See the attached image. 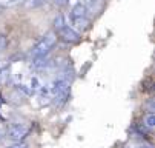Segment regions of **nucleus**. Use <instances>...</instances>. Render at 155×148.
Instances as JSON below:
<instances>
[{"mask_svg": "<svg viewBox=\"0 0 155 148\" xmlns=\"http://www.w3.org/2000/svg\"><path fill=\"white\" fill-rule=\"evenodd\" d=\"M8 148H28V145L25 143V142H15L14 145H11V146H8Z\"/></svg>", "mask_w": 155, "mask_h": 148, "instance_id": "nucleus-17", "label": "nucleus"}, {"mask_svg": "<svg viewBox=\"0 0 155 148\" xmlns=\"http://www.w3.org/2000/svg\"><path fill=\"white\" fill-rule=\"evenodd\" d=\"M57 33L51 31L48 34H45L38 42H37V45L31 50V56L32 57H40V56H48L49 51L54 48V45L57 43Z\"/></svg>", "mask_w": 155, "mask_h": 148, "instance_id": "nucleus-1", "label": "nucleus"}, {"mask_svg": "<svg viewBox=\"0 0 155 148\" xmlns=\"http://www.w3.org/2000/svg\"><path fill=\"white\" fill-rule=\"evenodd\" d=\"M46 2H48V0H25L23 5H25L26 9H35V8L43 6Z\"/></svg>", "mask_w": 155, "mask_h": 148, "instance_id": "nucleus-8", "label": "nucleus"}, {"mask_svg": "<svg viewBox=\"0 0 155 148\" xmlns=\"http://www.w3.org/2000/svg\"><path fill=\"white\" fill-rule=\"evenodd\" d=\"M5 137H6V130L3 128V126H0V142H2Z\"/></svg>", "mask_w": 155, "mask_h": 148, "instance_id": "nucleus-18", "label": "nucleus"}, {"mask_svg": "<svg viewBox=\"0 0 155 148\" xmlns=\"http://www.w3.org/2000/svg\"><path fill=\"white\" fill-rule=\"evenodd\" d=\"M17 90L21 93V94H23L25 97H28V96H31L34 91L29 88V87H26V85H17Z\"/></svg>", "mask_w": 155, "mask_h": 148, "instance_id": "nucleus-13", "label": "nucleus"}, {"mask_svg": "<svg viewBox=\"0 0 155 148\" xmlns=\"http://www.w3.org/2000/svg\"><path fill=\"white\" fill-rule=\"evenodd\" d=\"M6 46H8V37L5 34H0V54L5 51Z\"/></svg>", "mask_w": 155, "mask_h": 148, "instance_id": "nucleus-14", "label": "nucleus"}, {"mask_svg": "<svg viewBox=\"0 0 155 148\" xmlns=\"http://www.w3.org/2000/svg\"><path fill=\"white\" fill-rule=\"evenodd\" d=\"M52 2V5L54 6H57V8H63V6H66L69 3V0H51Z\"/></svg>", "mask_w": 155, "mask_h": 148, "instance_id": "nucleus-15", "label": "nucleus"}, {"mask_svg": "<svg viewBox=\"0 0 155 148\" xmlns=\"http://www.w3.org/2000/svg\"><path fill=\"white\" fill-rule=\"evenodd\" d=\"M2 11H3V8H2V6H0V12H2Z\"/></svg>", "mask_w": 155, "mask_h": 148, "instance_id": "nucleus-19", "label": "nucleus"}, {"mask_svg": "<svg viewBox=\"0 0 155 148\" xmlns=\"http://www.w3.org/2000/svg\"><path fill=\"white\" fill-rule=\"evenodd\" d=\"M126 148H153V146L149 143H144V142H130L126 145Z\"/></svg>", "mask_w": 155, "mask_h": 148, "instance_id": "nucleus-11", "label": "nucleus"}, {"mask_svg": "<svg viewBox=\"0 0 155 148\" xmlns=\"http://www.w3.org/2000/svg\"><path fill=\"white\" fill-rule=\"evenodd\" d=\"M23 2H25V0H0V6H2V8H12V6L20 5Z\"/></svg>", "mask_w": 155, "mask_h": 148, "instance_id": "nucleus-10", "label": "nucleus"}, {"mask_svg": "<svg viewBox=\"0 0 155 148\" xmlns=\"http://www.w3.org/2000/svg\"><path fill=\"white\" fill-rule=\"evenodd\" d=\"M143 126L146 130H149V131H152L153 128H155V116H153V113H147L146 116H144V119H143Z\"/></svg>", "mask_w": 155, "mask_h": 148, "instance_id": "nucleus-7", "label": "nucleus"}, {"mask_svg": "<svg viewBox=\"0 0 155 148\" xmlns=\"http://www.w3.org/2000/svg\"><path fill=\"white\" fill-rule=\"evenodd\" d=\"M72 25H74V29L78 34H83V33H86L87 29L91 28V20L87 19V15H84V17H74L72 19Z\"/></svg>", "mask_w": 155, "mask_h": 148, "instance_id": "nucleus-4", "label": "nucleus"}, {"mask_svg": "<svg viewBox=\"0 0 155 148\" xmlns=\"http://www.w3.org/2000/svg\"><path fill=\"white\" fill-rule=\"evenodd\" d=\"M29 88H31L32 91H38V90L41 88V83H40V80H38L37 77H32V79H31V82H29Z\"/></svg>", "mask_w": 155, "mask_h": 148, "instance_id": "nucleus-12", "label": "nucleus"}, {"mask_svg": "<svg viewBox=\"0 0 155 148\" xmlns=\"http://www.w3.org/2000/svg\"><path fill=\"white\" fill-rule=\"evenodd\" d=\"M84 15H87V5H84V3L74 5V8L71 11V17L74 19V17H84Z\"/></svg>", "mask_w": 155, "mask_h": 148, "instance_id": "nucleus-6", "label": "nucleus"}, {"mask_svg": "<svg viewBox=\"0 0 155 148\" xmlns=\"http://www.w3.org/2000/svg\"><path fill=\"white\" fill-rule=\"evenodd\" d=\"M8 100H9L11 103H14V105H23V103H25V96L15 88V90H12V91L8 94Z\"/></svg>", "mask_w": 155, "mask_h": 148, "instance_id": "nucleus-5", "label": "nucleus"}, {"mask_svg": "<svg viewBox=\"0 0 155 148\" xmlns=\"http://www.w3.org/2000/svg\"><path fill=\"white\" fill-rule=\"evenodd\" d=\"M28 134H29V128L23 123H9L6 128V137L14 142L23 140Z\"/></svg>", "mask_w": 155, "mask_h": 148, "instance_id": "nucleus-2", "label": "nucleus"}, {"mask_svg": "<svg viewBox=\"0 0 155 148\" xmlns=\"http://www.w3.org/2000/svg\"><path fill=\"white\" fill-rule=\"evenodd\" d=\"M146 108H147V113H153V111H155V108H153V99H149V100H147Z\"/></svg>", "mask_w": 155, "mask_h": 148, "instance_id": "nucleus-16", "label": "nucleus"}, {"mask_svg": "<svg viewBox=\"0 0 155 148\" xmlns=\"http://www.w3.org/2000/svg\"><path fill=\"white\" fill-rule=\"evenodd\" d=\"M57 37L60 40H63L64 43H71V45H75L81 40V34H78L74 28H71L68 25L63 26L60 31H57Z\"/></svg>", "mask_w": 155, "mask_h": 148, "instance_id": "nucleus-3", "label": "nucleus"}, {"mask_svg": "<svg viewBox=\"0 0 155 148\" xmlns=\"http://www.w3.org/2000/svg\"><path fill=\"white\" fill-rule=\"evenodd\" d=\"M63 26H66V20H64V15L58 14V15L54 19V29H55V33H57V31H60Z\"/></svg>", "mask_w": 155, "mask_h": 148, "instance_id": "nucleus-9", "label": "nucleus"}]
</instances>
